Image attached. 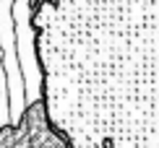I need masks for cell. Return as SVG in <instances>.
I'll return each instance as SVG.
<instances>
[]
</instances>
